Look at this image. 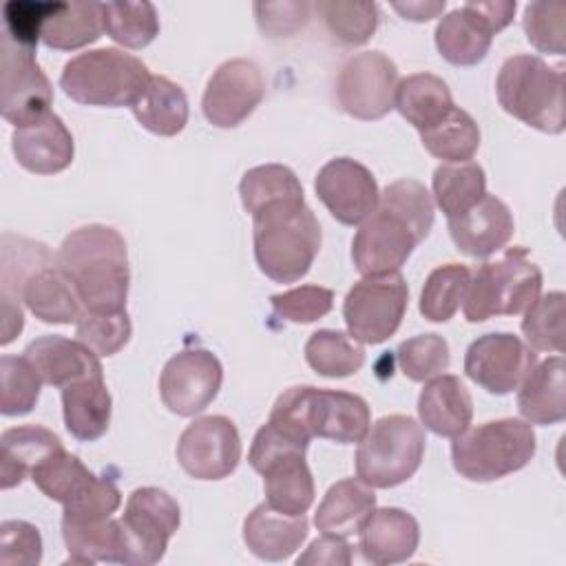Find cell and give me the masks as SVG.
<instances>
[{"label":"cell","instance_id":"40","mask_svg":"<svg viewBox=\"0 0 566 566\" xmlns=\"http://www.w3.org/2000/svg\"><path fill=\"white\" fill-rule=\"evenodd\" d=\"M420 142L433 157L447 164H462L478 153L480 128L467 111L453 106L438 124L420 130Z\"/></svg>","mask_w":566,"mask_h":566},{"label":"cell","instance_id":"34","mask_svg":"<svg viewBox=\"0 0 566 566\" xmlns=\"http://www.w3.org/2000/svg\"><path fill=\"white\" fill-rule=\"evenodd\" d=\"M104 31L102 2H55L42 24L40 40L55 51H75Z\"/></svg>","mask_w":566,"mask_h":566},{"label":"cell","instance_id":"25","mask_svg":"<svg viewBox=\"0 0 566 566\" xmlns=\"http://www.w3.org/2000/svg\"><path fill=\"white\" fill-rule=\"evenodd\" d=\"M310 531L305 515H285L268 502L254 506L243 522V542L265 562H283L301 548Z\"/></svg>","mask_w":566,"mask_h":566},{"label":"cell","instance_id":"20","mask_svg":"<svg viewBox=\"0 0 566 566\" xmlns=\"http://www.w3.org/2000/svg\"><path fill=\"white\" fill-rule=\"evenodd\" d=\"M55 263L44 243L2 234V261H0V298H2V345H9L24 325L22 312V285L31 272L42 265Z\"/></svg>","mask_w":566,"mask_h":566},{"label":"cell","instance_id":"53","mask_svg":"<svg viewBox=\"0 0 566 566\" xmlns=\"http://www.w3.org/2000/svg\"><path fill=\"white\" fill-rule=\"evenodd\" d=\"M55 2H20L11 0L4 4V35L35 49L42 24Z\"/></svg>","mask_w":566,"mask_h":566},{"label":"cell","instance_id":"32","mask_svg":"<svg viewBox=\"0 0 566 566\" xmlns=\"http://www.w3.org/2000/svg\"><path fill=\"white\" fill-rule=\"evenodd\" d=\"M64 449L62 440L40 424H24L0 436V482L2 489L20 484L51 453Z\"/></svg>","mask_w":566,"mask_h":566},{"label":"cell","instance_id":"44","mask_svg":"<svg viewBox=\"0 0 566 566\" xmlns=\"http://www.w3.org/2000/svg\"><path fill=\"white\" fill-rule=\"evenodd\" d=\"M323 18L327 31L343 44H365L378 29V4L376 2H352V0H321L314 4Z\"/></svg>","mask_w":566,"mask_h":566},{"label":"cell","instance_id":"27","mask_svg":"<svg viewBox=\"0 0 566 566\" xmlns=\"http://www.w3.org/2000/svg\"><path fill=\"white\" fill-rule=\"evenodd\" d=\"M376 509L374 486L360 478H345L332 484L321 500L314 524L323 535L349 537L363 528Z\"/></svg>","mask_w":566,"mask_h":566},{"label":"cell","instance_id":"50","mask_svg":"<svg viewBox=\"0 0 566 566\" xmlns=\"http://www.w3.org/2000/svg\"><path fill=\"white\" fill-rule=\"evenodd\" d=\"M272 310L292 323H314L334 305V292L323 285H301L270 296Z\"/></svg>","mask_w":566,"mask_h":566},{"label":"cell","instance_id":"48","mask_svg":"<svg viewBox=\"0 0 566 566\" xmlns=\"http://www.w3.org/2000/svg\"><path fill=\"white\" fill-rule=\"evenodd\" d=\"M133 325L126 310L88 312L84 310L75 323V336L97 356H113L130 340Z\"/></svg>","mask_w":566,"mask_h":566},{"label":"cell","instance_id":"37","mask_svg":"<svg viewBox=\"0 0 566 566\" xmlns=\"http://www.w3.org/2000/svg\"><path fill=\"white\" fill-rule=\"evenodd\" d=\"M33 484L53 502L62 506H71L80 497H84L99 480L84 462L69 453L66 449H57L44 462H40L31 475Z\"/></svg>","mask_w":566,"mask_h":566},{"label":"cell","instance_id":"21","mask_svg":"<svg viewBox=\"0 0 566 566\" xmlns=\"http://www.w3.org/2000/svg\"><path fill=\"white\" fill-rule=\"evenodd\" d=\"M447 221L455 248L473 259H486L502 250L515 232L509 206L495 195H484L473 208Z\"/></svg>","mask_w":566,"mask_h":566},{"label":"cell","instance_id":"45","mask_svg":"<svg viewBox=\"0 0 566 566\" xmlns=\"http://www.w3.org/2000/svg\"><path fill=\"white\" fill-rule=\"evenodd\" d=\"M522 332L535 352L564 349V294L548 292L537 296L522 318Z\"/></svg>","mask_w":566,"mask_h":566},{"label":"cell","instance_id":"41","mask_svg":"<svg viewBox=\"0 0 566 566\" xmlns=\"http://www.w3.org/2000/svg\"><path fill=\"white\" fill-rule=\"evenodd\" d=\"M307 365L327 378H345L365 365V349L340 329H318L303 347Z\"/></svg>","mask_w":566,"mask_h":566},{"label":"cell","instance_id":"4","mask_svg":"<svg viewBox=\"0 0 566 566\" xmlns=\"http://www.w3.org/2000/svg\"><path fill=\"white\" fill-rule=\"evenodd\" d=\"M268 420L305 440L327 438L352 444L365 438L371 413L358 394L296 385L276 398Z\"/></svg>","mask_w":566,"mask_h":566},{"label":"cell","instance_id":"7","mask_svg":"<svg viewBox=\"0 0 566 566\" xmlns=\"http://www.w3.org/2000/svg\"><path fill=\"white\" fill-rule=\"evenodd\" d=\"M537 449L535 431L517 418L489 420L453 438V469L471 482H493L524 469Z\"/></svg>","mask_w":566,"mask_h":566},{"label":"cell","instance_id":"2","mask_svg":"<svg viewBox=\"0 0 566 566\" xmlns=\"http://www.w3.org/2000/svg\"><path fill=\"white\" fill-rule=\"evenodd\" d=\"M55 263L71 281L84 310H126L130 283L128 250L115 228L88 223L71 230L55 254Z\"/></svg>","mask_w":566,"mask_h":566},{"label":"cell","instance_id":"49","mask_svg":"<svg viewBox=\"0 0 566 566\" xmlns=\"http://www.w3.org/2000/svg\"><path fill=\"white\" fill-rule=\"evenodd\" d=\"M522 27L526 40L542 53L564 55L566 51V4L531 2L524 7Z\"/></svg>","mask_w":566,"mask_h":566},{"label":"cell","instance_id":"52","mask_svg":"<svg viewBox=\"0 0 566 566\" xmlns=\"http://www.w3.org/2000/svg\"><path fill=\"white\" fill-rule=\"evenodd\" d=\"M312 2H254L259 29L268 38H287L301 31L312 18Z\"/></svg>","mask_w":566,"mask_h":566},{"label":"cell","instance_id":"3","mask_svg":"<svg viewBox=\"0 0 566 566\" xmlns=\"http://www.w3.org/2000/svg\"><path fill=\"white\" fill-rule=\"evenodd\" d=\"M252 243L268 279L294 283L310 272L321 250V223L305 199L274 203L252 217Z\"/></svg>","mask_w":566,"mask_h":566},{"label":"cell","instance_id":"15","mask_svg":"<svg viewBox=\"0 0 566 566\" xmlns=\"http://www.w3.org/2000/svg\"><path fill=\"white\" fill-rule=\"evenodd\" d=\"M535 365V349L509 332L484 334L464 354V374L495 396L515 391Z\"/></svg>","mask_w":566,"mask_h":566},{"label":"cell","instance_id":"12","mask_svg":"<svg viewBox=\"0 0 566 566\" xmlns=\"http://www.w3.org/2000/svg\"><path fill=\"white\" fill-rule=\"evenodd\" d=\"M398 66L382 51H363L347 57L334 80V97L343 113L374 122L394 108Z\"/></svg>","mask_w":566,"mask_h":566},{"label":"cell","instance_id":"1","mask_svg":"<svg viewBox=\"0 0 566 566\" xmlns=\"http://www.w3.org/2000/svg\"><path fill=\"white\" fill-rule=\"evenodd\" d=\"M433 226V199L424 184L398 179L385 186L376 210L352 241V259L363 276L398 272Z\"/></svg>","mask_w":566,"mask_h":566},{"label":"cell","instance_id":"55","mask_svg":"<svg viewBox=\"0 0 566 566\" xmlns=\"http://www.w3.org/2000/svg\"><path fill=\"white\" fill-rule=\"evenodd\" d=\"M298 566H349L352 564V546L345 542V537L336 535H323L314 539L303 555L296 557Z\"/></svg>","mask_w":566,"mask_h":566},{"label":"cell","instance_id":"18","mask_svg":"<svg viewBox=\"0 0 566 566\" xmlns=\"http://www.w3.org/2000/svg\"><path fill=\"white\" fill-rule=\"evenodd\" d=\"M265 95L261 69L245 57H232L217 66L210 75L201 111L217 128H234L245 122Z\"/></svg>","mask_w":566,"mask_h":566},{"label":"cell","instance_id":"33","mask_svg":"<svg viewBox=\"0 0 566 566\" xmlns=\"http://www.w3.org/2000/svg\"><path fill=\"white\" fill-rule=\"evenodd\" d=\"M265 502L285 515H305L314 502V478L305 453H287L270 462L263 471Z\"/></svg>","mask_w":566,"mask_h":566},{"label":"cell","instance_id":"30","mask_svg":"<svg viewBox=\"0 0 566 566\" xmlns=\"http://www.w3.org/2000/svg\"><path fill=\"white\" fill-rule=\"evenodd\" d=\"M22 303L42 323H77L84 312L71 281L57 263L42 265L29 274L22 285Z\"/></svg>","mask_w":566,"mask_h":566},{"label":"cell","instance_id":"54","mask_svg":"<svg viewBox=\"0 0 566 566\" xmlns=\"http://www.w3.org/2000/svg\"><path fill=\"white\" fill-rule=\"evenodd\" d=\"M122 504V493L111 478H99L97 484L71 506H64L62 517L71 520H104L111 517Z\"/></svg>","mask_w":566,"mask_h":566},{"label":"cell","instance_id":"9","mask_svg":"<svg viewBox=\"0 0 566 566\" xmlns=\"http://www.w3.org/2000/svg\"><path fill=\"white\" fill-rule=\"evenodd\" d=\"M424 444V429L411 416H382L358 442L356 478L374 489L398 486L418 471Z\"/></svg>","mask_w":566,"mask_h":566},{"label":"cell","instance_id":"56","mask_svg":"<svg viewBox=\"0 0 566 566\" xmlns=\"http://www.w3.org/2000/svg\"><path fill=\"white\" fill-rule=\"evenodd\" d=\"M394 11H398L405 20L411 22H427L431 18H438L444 11V0H413V2H394L391 4Z\"/></svg>","mask_w":566,"mask_h":566},{"label":"cell","instance_id":"31","mask_svg":"<svg viewBox=\"0 0 566 566\" xmlns=\"http://www.w3.org/2000/svg\"><path fill=\"white\" fill-rule=\"evenodd\" d=\"M62 537L71 564H126V539L119 520H71L62 517Z\"/></svg>","mask_w":566,"mask_h":566},{"label":"cell","instance_id":"8","mask_svg":"<svg viewBox=\"0 0 566 566\" xmlns=\"http://www.w3.org/2000/svg\"><path fill=\"white\" fill-rule=\"evenodd\" d=\"M542 292V270L524 245L506 248L500 259L484 261L469 281L464 316L482 323L493 316L522 314Z\"/></svg>","mask_w":566,"mask_h":566},{"label":"cell","instance_id":"22","mask_svg":"<svg viewBox=\"0 0 566 566\" xmlns=\"http://www.w3.org/2000/svg\"><path fill=\"white\" fill-rule=\"evenodd\" d=\"M40 374L44 385L66 387L84 378H102L104 369L93 349L80 340L46 334L31 340L22 354Z\"/></svg>","mask_w":566,"mask_h":566},{"label":"cell","instance_id":"19","mask_svg":"<svg viewBox=\"0 0 566 566\" xmlns=\"http://www.w3.org/2000/svg\"><path fill=\"white\" fill-rule=\"evenodd\" d=\"M316 197L343 226H360L378 206L380 190L374 172L356 159H329L314 179Z\"/></svg>","mask_w":566,"mask_h":566},{"label":"cell","instance_id":"39","mask_svg":"<svg viewBox=\"0 0 566 566\" xmlns=\"http://www.w3.org/2000/svg\"><path fill=\"white\" fill-rule=\"evenodd\" d=\"M433 197L447 219L473 208L486 195L484 168L475 161L440 164L433 170Z\"/></svg>","mask_w":566,"mask_h":566},{"label":"cell","instance_id":"51","mask_svg":"<svg viewBox=\"0 0 566 566\" xmlns=\"http://www.w3.org/2000/svg\"><path fill=\"white\" fill-rule=\"evenodd\" d=\"M42 559L40 531L24 520H4L0 524V564L33 566Z\"/></svg>","mask_w":566,"mask_h":566},{"label":"cell","instance_id":"38","mask_svg":"<svg viewBox=\"0 0 566 566\" xmlns=\"http://www.w3.org/2000/svg\"><path fill=\"white\" fill-rule=\"evenodd\" d=\"M239 195L250 217L274 203L305 199L296 172L283 164H263L245 170L239 181Z\"/></svg>","mask_w":566,"mask_h":566},{"label":"cell","instance_id":"36","mask_svg":"<svg viewBox=\"0 0 566 566\" xmlns=\"http://www.w3.org/2000/svg\"><path fill=\"white\" fill-rule=\"evenodd\" d=\"M130 108L135 119L159 137H172L188 124V97L179 84L164 75H153Z\"/></svg>","mask_w":566,"mask_h":566},{"label":"cell","instance_id":"26","mask_svg":"<svg viewBox=\"0 0 566 566\" xmlns=\"http://www.w3.org/2000/svg\"><path fill=\"white\" fill-rule=\"evenodd\" d=\"M418 416L431 433L458 438L473 418V400L464 382L453 374H440L422 387L418 396Z\"/></svg>","mask_w":566,"mask_h":566},{"label":"cell","instance_id":"24","mask_svg":"<svg viewBox=\"0 0 566 566\" xmlns=\"http://www.w3.org/2000/svg\"><path fill=\"white\" fill-rule=\"evenodd\" d=\"M420 542L418 520L396 506L374 509L358 531V548L365 562L376 566L400 564L413 557Z\"/></svg>","mask_w":566,"mask_h":566},{"label":"cell","instance_id":"29","mask_svg":"<svg viewBox=\"0 0 566 566\" xmlns=\"http://www.w3.org/2000/svg\"><path fill=\"white\" fill-rule=\"evenodd\" d=\"M517 389V409L528 424H557L566 418L562 356L535 365Z\"/></svg>","mask_w":566,"mask_h":566},{"label":"cell","instance_id":"10","mask_svg":"<svg viewBox=\"0 0 566 566\" xmlns=\"http://www.w3.org/2000/svg\"><path fill=\"white\" fill-rule=\"evenodd\" d=\"M409 303L402 274L363 276L343 301V318L354 340L378 345L396 334Z\"/></svg>","mask_w":566,"mask_h":566},{"label":"cell","instance_id":"42","mask_svg":"<svg viewBox=\"0 0 566 566\" xmlns=\"http://www.w3.org/2000/svg\"><path fill=\"white\" fill-rule=\"evenodd\" d=\"M104 31L126 49H144L159 33V15L153 2H102Z\"/></svg>","mask_w":566,"mask_h":566},{"label":"cell","instance_id":"43","mask_svg":"<svg viewBox=\"0 0 566 566\" xmlns=\"http://www.w3.org/2000/svg\"><path fill=\"white\" fill-rule=\"evenodd\" d=\"M471 272L462 263H444L429 272L420 292V314L427 321H449L467 296Z\"/></svg>","mask_w":566,"mask_h":566},{"label":"cell","instance_id":"17","mask_svg":"<svg viewBox=\"0 0 566 566\" xmlns=\"http://www.w3.org/2000/svg\"><path fill=\"white\" fill-rule=\"evenodd\" d=\"M221 380L219 358L208 349L192 347L168 358L159 376V396L168 411L195 416L217 398Z\"/></svg>","mask_w":566,"mask_h":566},{"label":"cell","instance_id":"47","mask_svg":"<svg viewBox=\"0 0 566 566\" xmlns=\"http://www.w3.org/2000/svg\"><path fill=\"white\" fill-rule=\"evenodd\" d=\"M398 367L413 382H427L449 369V343L438 334H418L400 343Z\"/></svg>","mask_w":566,"mask_h":566},{"label":"cell","instance_id":"16","mask_svg":"<svg viewBox=\"0 0 566 566\" xmlns=\"http://www.w3.org/2000/svg\"><path fill=\"white\" fill-rule=\"evenodd\" d=\"M177 460L195 480H223L241 460V438L226 416L192 420L179 436Z\"/></svg>","mask_w":566,"mask_h":566},{"label":"cell","instance_id":"14","mask_svg":"<svg viewBox=\"0 0 566 566\" xmlns=\"http://www.w3.org/2000/svg\"><path fill=\"white\" fill-rule=\"evenodd\" d=\"M53 86L35 60V49L2 38V117L13 128L38 124L51 113Z\"/></svg>","mask_w":566,"mask_h":566},{"label":"cell","instance_id":"11","mask_svg":"<svg viewBox=\"0 0 566 566\" xmlns=\"http://www.w3.org/2000/svg\"><path fill=\"white\" fill-rule=\"evenodd\" d=\"M515 0L464 2L440 18L436 27L438 53L455 66H473L482 62L491 49L493 35L502 31L515 13Z\"/></svg>","mask_w":566,"mask_h":566},{"label":"cell","instance_id":"6","mask_svg":"<svg viewBox=\"0 0 566 566\" xmlns=\"http://www.w3.org/2000/svg\"><path fill=\"white\" fill-rule=\"evenodd\" d=\"M150 77L139 57L106 46L71 57L62 69L60 88L86 106H133Z\"/></svg>","mask_w":566,"mask_h":566},{"label":"cell","instance_id":"5","mask_svg":"<svg viewBox=\"0 0 566 566\" xmlns=\"http://www.w3.org/2000/svg\"><path fill=\"white\" fill-rule=\"evenodd\" d=\"M500 106L542 133H564V73L537 55H511L495 80Z\"/></svg>","mask_w":566,"mask_h":566},{"label":"cell","instance_id":"23","mask_svg":"<svg viewBox=\"0 0 566 566\" xmlns=\"http://www.w3.org/2000/svg\"><path fill=\"white\" fill-rule=\"evenodd\" d=\"M11 150L24 170L35 175H55L71 166L75 144L62 117L49 113L38 124L13 128Z\"/></svg>","mask_w":566,"mask_h":566},{"label":"cell","instance_id":"35","mask_svg":"<svg viewBox=\"0 0 566 566\" xmlns=\"http://www.w3.org/2000/svg\"><path fill=\"white\" fill-rule=\"evenodd\" d=\"M453 106L451 88L433 73H411L396 86L394 108L418 130L438 124Z\"/></svg>","mask_w":566,"mask_h":566},{"label":"cell","instance_id":"46","mask_svg":"<svg viewBox=\"0 0 566 566\" xmlns=\"http://www.w3.org/2000/svg\"><path fill=\"white\" fill-rule=\"evenodd\" d=\"M0 378H2V396H0L2 416L29 413L35 407L42 389V378L35 371V367L24 356H2Z\"/></svg>","mask_w":566,"mask_h":566},{"label":"cell","instance_id":"28","mask_svg":"<svg viewBox=\"0 0 566 566\" xmlns=\"http://www.w3.org/2000/svg\"><path fill=\"white\" fill-rule=\"evenodd\" d=\"M66 431L82 442H93L108 431L113 400L102 378H84L60 389Z\"/></svg>","mask_w":566,"mask_h":566},{"label":"cell","instance_id":"13","mask_svg":"<svg viewBox=\"0 0 566 566\" xmlns=\"http://www.w3.org/2000/svg\"><path fill=\"white\" fill-rule=\"evenodd\" d=\"M181 522L177 500L157 486L135 489L119 517L126 539V564H157Z\"/></svg>","mask_w":566,"mask_h":566}]
</instances>
